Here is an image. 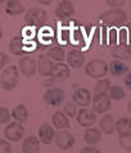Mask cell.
I'll return each mask as SVG.
<instances>
[{"instance_id": "cell-12", "label": "cell", "mask_w": 131, "mask_h": 153, "mask_svg": "<svg viewBox=\"0 0 131 153\" xmlns=\"http://www.w3.org/2000/svg\"><path fill=\"white\" fill-rule=\"evenodd\" d=\"M54 63L46 54H40L37 58V72L43 76V77H52Z\"/></svg>"}, {"instance_id": "cell-36", "label": "cell", "mask_w": 131, "mask_h": 153, "mask_svg": "<svg viewBox=\"0 0 131 153\" xmlns=\"http://www.w3.org/2000/svg\"><path fill=\"white\" fill-rule=\"evenodd\" d=\"M80 153H103V152L96 147H84L80 151Z\"/></svg>"}, {"instance_id": "cell-21", "label": "cell", "mask_w": 131, "mask_h": 153, "mask_svg": "<svg viewBox=\"0 0 131 153\" xmlns=\"http://www.w3.org/2000/svg\"><path fill=\"white\" fill-rule=\"evenodd\" d=\"M99 129L102 133L107 135H112L116 131V121L112 114H104V116L99 120Z\"/></svg>"}, {"instance_id": "cell-29", "label": "cell", "mask_w": 131, "mask_h": 153, "mask_svg": "<svg viewBox=\"0 0 131 153\" xmlns=\"http://www.w3.org/2000/svg\"><path fill=\"white\" fill-rule=\"evenodd\" d=\"M108 95L111 97V99L112 100H122L125 98L126 95V93L124 90V88H121V86H118V85H112V88H111V90H109L108 93Z\"/></svg>"}, {"instance_id": "cell-31", "label": "cell", "mask_w": 131, "mask_h": 153, "mask_svg": "<svg viewBox=\"0 0 131 153\" xmlns=\"http://www.w3.org/2000/svg\"><path fill=\"white\" fill-rule=\"evenodd\" d=\"M10 118H12V112L7 107H3L1 105V107H0V124L8 125L10 122Z\"/></svg>"}, {"instance_id": "cell-3", "label": "cell", "mask_w": 131, "mask_h": 153, "mask_svg": "<svg viewBox=\"0 0 131 153\" xmlns=\"http://www.w3.org/2000/svg\"><path fill=\"white\" fill-rule=\"evenodd\" d=\"M100 19L103 21V23L108 25V26H122L127 21V13L122 8L118 9H108L100 16Z\"/></svg>"}, {"instance_id": "cell-14", "label": "cell", "mask_w": 131, "mask_h": 153, "mask_svg": "<svg viewBox=\"0 0 131 153\" xmlns=\"http://www.w3.org/2000/svg\"><path fill=\"white\" fill-rule=\"evenodd\" d=\"M56 135L57 133L54 131L53 125L48 124V122L41 124L39 127V131H37V137H39L40 142L43 144H52L56 140Z\"/></svg>"}, {"instance_id": "cell-25", "label": "cell", "mask_w": 131, "mask_h": 153, "mask_svg": "<svg viewBox=\"0 0 131 153\" xmlns=\"http://www.w3.org/2000/svg\"><path fill=\"white\" fill-rule=\"evenodd\" d=\"M46 56L54 62L63 63V61L67 58V53L64 52V48H63V46L54 45V46H52V48H49V50L46 52Z\"/></svg>"}, {"instance_id": "cell-9", "label": "cell", "mask_w": 131, "mask_h": 153, "mask_svg": "<svg viewBox=\"0 0 131 153\" xmlns=\"http://www.w3.org/2000/svg\"><path fill=\"white\" fill-rule=\"evenodd\" d=\"M93 109L95 113L99 114H107V112L112 107V99L108 94L102 95H94L93 97Z\"/></svg>"}, {"instance_id": "cell-38", "label": "cell", "mask_w": 131, "mask_h": 153, "mask_svg": "<svg viewBox=\"0 0 131 153\" xmlns=\"http://www.w3.org/2000/svg\"><path fill=\"white\" fill-rule=\"evenodd\" d=\"M124 82H125V85H126V88H127L129 90L131 91V71L124 77Z\"/></svg>"}, {"instance_id": "cell-7", "label": "cell", "mask_w": 131, "mask_h": 153, "mask_svg": "<svg viewBox=\"0 0 131 153\" xmlns=\"http://www.w3.org/2000/svg\"><path fill=\"white\" fill-rule=\"evenodd\" d=\"M54 143H56V146L59 148V149L68 151L75 146L76 138H75V135L72 133H70L68 130H61V131H57Z\"/></svg>"}, {"instance_id": "cell-5", "label": "cell", "mask_w": 131, "mask_h": 153, "mask_svg": "<svg viewBox=\"0 0 131 153\" xmlns=\"http://www.w3.org/2000/svg\"><path fill=\"white\" fill-rule=\"evenodd\" d=\"M64 99H66L64 90L58 86H53L48 89L43 95L44 103H46L48 105H52V107H59V105H62Z\"/></svg>"}, {"instance_id": "cell-18", "label": "cell", "mask_w": 131, "mask_h": 153, "mask_svg": "<svg viewBox=\"0 0 131 153\" xmlns=\"http://www.w3.org/2000/svg\"><path fill=\"white\" fill-rule=\"evenodd\" d=\"M9 52L17 57H22L26 53V42H24V39L22 36L12 37L9 41Z\"/></svg>"}, {"instance_id": "cell-17", "label": "cell", "mask_w": 131, "mask_h": 153, "mask_svg": "<svg viewBox=\"0 0 131 153\" xmlns=\"http://www.w3.org/2000/svg\"><path fill=\"white\" fill-rule=\"evenodd\" d=\"M41 142L39 137L35 135H30L23 139L22 143V153H39L40 152Z\"/></svg>"}, {"instance_id": "cell-2", "label": "cell", "mask_w": 131, "mask_h": 153, "mask_svg": "<svg viewBox=\"0 0 131 153\" xmlns=\"http://www.w3.org/2000/svg\"><path fill=\"white\" fill-rule=\"evenodd\" d=\"M109 71V66L105 63V61L100 58H95L89 61L85 66V74L89 77L93 79H105V75L108 74Z\"/></svg>"}, {"instance_id": "cell-39", "label": "cell", "mask_w": 131, "mask_h": 153, "mask_svg": "<svg viewBox=\"0 0 131 153\" xmlns=\"http://www.w3.org/2000/svg\"><path fill=\"white\" fill-rule=\"evenodd\" d=\"M39 3H40V4H43V5H50V4H52L53 1H50V0H45V1H44V0H40Z\"/></svg>"}, {"instance_id": "cell-20", "label": "cell", "mask_w": 131, "mask_h": 153, "mask_svg": "<svg viewBox=\"0 0 131 153\" xmlns=\"http://www.w3.org/2000/svg\"><path fill=\"white\" fill-rule=\"evenodd\" d=\"M71 76V67L66 63H57L54 66L53 74H52V79L58 80V81H66L68 80Z\"/></svg>"}, {"instance_id": "cell-19", "label": "cell", "mask_w": 131, "mask_h": 153, "mask_svg": "<svg viewBox=\"0 0 131 153\" xmlns=\"http://www.w3.org/2000/svg\"><path fill=\"white\" fill-rule=\"evenodd\" d=\"M112 57L117 61H129L131 59V46L129 44H118L113 46L112 49Z\"/></svg>"}, {"instance_id": "cell-34", "label": "cell", "mask_w": 131, "mask_h": 153, "mask_svg": "<svg viewBox=\"0 0 131 153\" xmlns=\"http://www.w3.org/2000/svg\"><path fill=\"white\" fill-rule=\"evenodd\" d=\"M105 3H107V5L111 8V9H118V8H121L126 1L125 0H107Z\"/></svg>"}, {"instance_id": "cell-22", "label": "cell", "mask_w": 131, "mask_h": 153, "mask_svg": "<svg viewBox=\"0 0 131 153\" xmlns=\"http://www.w3.org/2000/svg\"><path fill=\"white\" fill-rule=\"evenodd\" d=\"M100 139H102V131L98 127H89L84 133V142H85L89 147L96 146Z\"/></svg>"}, {"instance_id": "cell-32", "label": "cell", "mask_w": 131, "mask_h": 153, "mask_svg": "<svg viewBox=\"0 0 131 153\" xmlns=\"http://www.w3.org/2000/svg\"><path fill=\"white\" fill-rule=\"evenodd\" d=\"M118 143L122 147V149L131 152V135L127 137H118Z\"/></svg>"}, {"instance_id": "cell-11", "label": "cell", "mask_w": 131, "mask_h": 153, "mask_svg": "<svg viewBox=\"0 0 131 153\" xmlns=\"http://www.w3.org/2000/svg\"><path fill=\"white\" fill-rule=\"evenodd\" d=\"M66 62H67V65H68L71 68H75V70L82 68L84 66H86L85 54H84L80 49H71L70 52L67 53Z\"/></svg>"}, {"instance_id": "cell-15", "label": "cell", "mask_w": 131, "mask_h": 153, "mask_svg": "<svg viewBox=\"0 0 131 153\" xmlns=\"http://www.w3.org/2000/svg\"><path fill=\"white\" fill-rule=\"evenodd\" d=\"M75 13V4L70 0H62L58 3L56 8V16L61 19L70 18L71 16Z\"/></svg>"}, {"instance_id": "cell-35", "label": "cell", "mask_w": 131, "mask_h": 153, "mask_svg": "<svg viewBox=\"0 0 131 153\" xmlns=\"http://www.w3.org/2000/svg\"><path fill=\"white\" fill-rule=\"evenodd\" d=\"M8 61H9V58H8V56L5 53H0V68H1V71L3 70H5L7 68V65H8Z\"/></svg>"}, {"instance_id": "cell-10", "label": "cell", "mask_w": 131, "mask_h": 153, "mask_svg": "<svg viewBox=\"0 0 131 153\" xmlns=\"http://www.w3.org/2000/svg\"><path fill=\"white\" fill-rule=\"evenodd\" d=\"M96 120H98V116L93 108H81L77 113V117H76L77 124L82 127H86V129L93 127V125H95Z\"/></svg>"}, {"instance_id": "cell-37", "label": "cell", "mask_w": 131, "mask_h": 153, "mask_svg": "<svg viewBox=\"0 0 131 153\" xmlns=\"http://www.w3.org/2000/svg\"><path fill=\"white\" fill-rule=\"evenodd\" d=\"M118 37H120V44H127V32L125 31V30H121L120 32H118Z\"/></svg>"}, {"instance_id": "cell-8", "label": "cell", "mask_w": 131, "mask_h": 153, "mask_svg": "<svg viewBox=\"0 0 131 153\" xmlns=\"http://www.w3.org/2000/svg\"><path fill=\"white\" fill-rule=\"evenodd\" d=\"M72 102L81 108H87V105L93 103V94L86 88H77L72 94Z\"/></svg>"}, {"instance_id": "cell-28", "label": "cell", "mask_w": 131, "mask_h": 153, "mask_svg": "<svg viewBox=\"0 0 131 153\" xmlns=\"http://www.w3.org/2000/svg\"><path fill=\"white\" fill-rule=\"evenodd\" d=\"M112 85L111 81L108 79H102L99 80L98 82L95 84L94 90H93V97L94 95H102V94H108L109 90H111Z\"/></svg>"}, {"instance_id": "cell-16", "label": "cell", "mask_w": 131, "mask_h": 153, "mask_svg": "<svg viewBox=\"0 0 131 153\" xmlns=\"http://www.w3.org/2000/svg\"><path fill=\"white\" fill-rule=\"evenodd\" d=\"M52 125H53L54 129H57L58 131L68 130L71 127L68 116L64 114V112H63V111H57V112L53 113V116H52Z\"/></svg>"}, {"instance_id": "cell-4", "label": "cell", "mask_w": 131, "mask_h": 153, "mask_svg": "<svg viewBox=\"0 0 131 153\" xmlns=\"http://www.w3.org/2000/svg\"><path fill=\"white\" fill-rule=\"evenodd\" d=\"M48 21V13L40 7H32L24 14V22L28 26H41Z\"/></svg>"}, {"instance_id": "cell-41", "label": "cell", "mask_w": 131, "mask_h": 153, "mask_svg": "<svg viewBox=\"0 0 131 153\" xmlns=\"http://www.w3.org/2000/svg\"><path fill=\"white\" fill-rule=\"evenodd\" d=\"M129 3H130V9H131V0H130V1H129Z\"/></svg>"}, {"instance_id": "cell-6", "label": "cell", "mask_w": 131, "mask_h": 153, "mask_svg": "<svg viewBox=\"0 0 131 153\" xmlns=\"http://www.w3.org/2000/svg\"><path fill=\"white\" fill-rule=\"evenodd\" d=\"M24 135V126L23 124L19 122H9L5 127H4V139H7L8 142L17 143L19 140H22Z\"/></svg>"}, {"instance_id": "cell-27", "label": "cell", "mask_w": 131, "mask_h": 153, "mask_svg": "<svg viewBox=\"0 0 131 153\" xmlns=\"http://www.w3.org/2000/svg\"><path fill=\"white\" fill-rule=\"evenodd\" d=\"M12 117L16 122H19V124H24L28 120V109L24 104H18L16 105L12 111Z\"/></svg>"}, {"instance_id": "cell-1", "label": "cell", "mask_w": 131, "mask_h": 153, "mask_svg": "<svg viewBox=\"0 0 131 153\" xmlns=\"http://www.w3.org/2000/svg\"><path fill=\"white\" fill-rule=\"evenodd\" d=\"M21 71L17 66H8L5 70L1 71V77H0V84L1 89L5 91H12L18 85Z\"/></svg>"}, {"instance_id": "cell-26", "label": "cell", "mask_w": 131, "mask_h": 153, "mask_svg": "<svg viewBox=\"0 0 131 153\" xmlns=\"http://www.w3.org/2000/svg\"><path fill=\"white\" fill-rule=\"evenodd\" d=\"M109 72L113 76H126L129 74V66L125 65L122 61H117V59H113V61L109 63Z\"/></svg>"}, {"instance_id": "cell-33", "label": "cell", "mask_w": 131, "mask_h": 153, "mask_svg": "<svg viewBox=\"0 0 131 153\" xmlns=\"http://www.w3.org/2000/svg\"><path fill=\"white\" fill-rule=\"evenodd\" d=\"M0 153H12V144L7 139H0Z\"/></svg>"}, {"instance_id": "cell-13", "label": "cell", "mask_w": 131, "mask_h": 153, "mask_svg": "<svg viewBox=\"0 0 131 153\" xmlns=\"http://www.w3.org/2000/svg\"><path fill=\"white\" fill-rule=\"evenodd\" d=\"M18 68L21 71V74L27 76V77L33 76L37 71V61H35L33 58L28 57V56H24V57H22L19 59Z\"/></svg>"}, {"instance_id": "cell-40", "label": "cell", "mask_w": 131, "mask_h": 153, "mask_svg": "<svg viewBox=\"0 0 131 153\" xmlns=\"http://www.w3.org/2000/svg\"><path fill=\"white\" fill-rule=\"evenodd\" d=\"M127 112L131 114V102H129V103H127Z\"/></svg>"}, {"instance_id": "cell-24", "label": "cell", "mask_w": 131, "mask_h": 153, "mask_svg": "<svg viewBox=\"0 0 131 153\" xmlns=\"http://www.w3.org/2000/svg\"><path fill=\"white\" fill-rule=\"evenodd\" d=\"M116 133L118 137L131 135V117H121L116 121Z\"/></svg>"}, {"instance_id": "cell-30", "label": "cell", "mask_w": 131, "mask_h": 153, "mask_svg": "<svg viewBox=\"0 0 131 153\" xmlns=\"http://www.w3.org/2000/svg\"><path fill=\"white\" fill-rule=\"evenodd\" d=\"M63 112H64V114H67L68 117H77V105H76L75 103H66L64 105H63Z\"/></svg>"}, {"instance_id": "cell-23", "label": "cell", "mask_w": 131, "mask_h": 153, "mask_svg": "<svg viewBox=\"0 0 131 153\" xmlns=\"http://www.w3.org/2000/svg\"><path fill=\"white\" fill-rule=\"evenodd\" d=\"M4 10H5V13L8 16H21L23 13L26 14L24 5L19 1V0H8Z\"/></svg>"}]
</instances>
